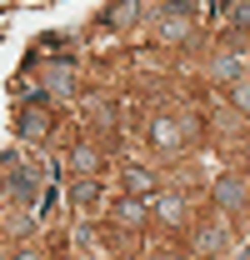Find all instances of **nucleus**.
Listing matches in <instances>:
<instances>
[{"mask_svg":"<svg viewBox=\"0 0 250 260\" xmlns=\"http://www.w3.org/2000/svg\"><path fill=\"white\" fill-rule=\"evenodd\" d=\"M15 125H20L25 140H45V135H50V115H45L40 105H20V120H15Z\"/></svg>","mask_w":250,"mask_h":260,"instance_id":"nucleus-1","label":"nucleus"},{"mask_svg":"<svg viewBox=\"0 0 250 260\" xmlns=\"http://www.w3.org/2000/svg\"><path fill=\"white\" fill-rule=\"evenodd\" d=\"M215 205L240 210V205H245V180H240V175H220L215 180Z\"/></svg>","mask_w":250,"mask_h":260,"instance_id":"nucleus-2","label":"nucleus"},{"mask_svg":"<svg viewBox=\"0 0 250 260\" xmlns=\"http://www.w3.org/2000/svg\"><path fill=\"white\" fill-rule=\"evenodd\" d=\"M185 30H190V15H185V10H165V15L155 20V40H165V45L180 40Z\"/></svg>","mask_w":250,"mask_h":260,"instance_id":"nucleus-3","label":"nucleus"},{"mask_svg":"<svg viewBox=\"0 0 250 260\" xmlns=\"http://www.w3.org/2000/svg\"><path fill=\"white\" fill-rule=\"evenodd\" d=\"M115 220H120L125 230H135V225H140V220H145V205H140V200H135V195H130V200H125L120 210H115Z\"/></svg>","mask_w":250,"mask_h":260,"instance_id":"nucleus-4","label":"nucleus"},{"mask_svg":"<svg viewBox=\"0 0 250 260\" xmlns=\"http://www.w3.org/2000/svg\"><path fill=\"white\" fill-rule=\"evenodd\" d=\"M125 185H130V195H140V190L150 195V190H155V180H150V170H125Z\"/></svg>","mask_w":250,"mask_h":260,"instance_id":"nucleus-5","label":"nucleus"},{"mask_svg":"<svg viewBox=\"0 0 250 260\" xmlns=\"http://www.w3.org/2000/svg\"><path fill=\"white\" fill-rule=\"evenodd\" d=\"M180 215H185V210H180V200H175V195H165V200H160V220L180 225Z\"/></svg>","mask_w":250,"mask_h":260,"instance_id":"nucleus-6","label":"nucleus"},{"mask_svg":"<svg viewBox=\"0 0 250 260\" xmlns=\"http://www.w3.org/2000/svg\"><path fill=\"white\" fill-rule=\"evenodd\" d=\"M155 140H160V145H180V130H175V120H160V125H155Z\"/></svg>","mask_w":250,"mask_h":260,"instance_id":"nucleus-7","label":"nucleus"},{"mask_svg":"<svg viewBox=\"0 0 250 260\" xmlns=\"http://www.w3.org/2000/svg\"><path fill=\"white\" fill-rule=\"evenodd\" d=\"M130 20H135V0H120L115 15H110V25H130Z\"/></svg>","mask_w":250,"mask_h":260,"instance_id":"nucleus-8","label":"nucleus"},{"mask_svg":"<svg viewBox=\"0 0 250 260\" xmlns=\"http://www.w3.org/2000/svg\"><path fill=\"white\" fill-rule=\"evenodd\" d=\"M75 195H80V205H85V210H95V200H100V185H90V180H85Z\"/></svg>","mask_w":250,"mask_h":260,"instance_id":"nucleus-9","label":"nucleus"},{"mask_svg":"<svg viewBox=\"0 0 250 260\" xmlns=\"http://www.w3.org/2000/svg\"><path fill=\"white\" fill-rule=\"evenodd\" d=\"M195 250H205V255H210V250H220V230H205V235H200V245H195Z\"/></svg>","mask_w":250,"mask_h":260,"instance_id":"nucleus-10","label":"nucleus"},{"mask_svg":"<svg viewBox=\"0 0 250 260\" xmlns=\"http://www.w3.org/2000/svg\"><path fill=\"white\" fill-rule=\"evenodd\" d=\"M235 105H240V110H250V75L235 85Z\"/></svg>","mask_w":250,"mask_h":260,"instance_id":"nucleus-11","label":"nucleus"},{"mask_svg":"<svg viewBox=\"0 0 250 260\" xmlns=\"http://www.w3.org/2000/svg\"><path fill=\"white\" fill-rule=\"evenodd\" d=\"M75 170H80V175H90V170H95V155H90V150H80V155H75Z\"/></svg>","mask_w":250,"mask_h":260,"instance_id":"nucleus-12","label":"nucleus"},{"mask_svg":"<svg viewBox=\"0 0 250 260\" xmlns=\"http://www.w3.org/2000/svg\"><path fill=\"white\" fill-rule=\"evenodd\" d=\"M245 160H250V140H245Z\"/></svg>","mask_w":250,"mask_h":260,"instance_id":"nucleus-13","label":"nucleus"}]
</instances>
